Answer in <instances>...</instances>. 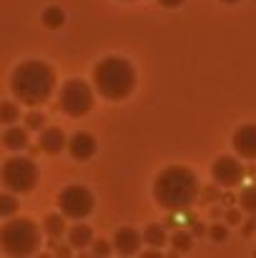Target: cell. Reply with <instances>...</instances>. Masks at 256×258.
Returning a JSON list of instances; mask_svg holds the SVG:
<instances>
[{"instance_id":"obj_1","label":"cell","mask_w":256,"mask_h":258,"mask_svg":"<svg viewBox=\"0 0 256 258\" xmlns=\"http://www.w3.org/2000/svg\"><path fill=\"white\" fill-rule=\"evenodd\" d=\"M153 198L159 201L161 208H166L171 213L188 211L193 206V201L198 198L196 173L183 168V166H169L153 180Z\"/></svg>"},{"instance_id":"obj_2","label":"cell","mask_w":256,"mask_h":258,"mask_svg":"<svg viewBox=\"0 0 256 258\" xmlns=\"http://www.w3.org/2000/svg\"><path fill=\"white\" fill-rule=\"evenodd\" d=\"M10 90L23 105H43L56 90V71L43 60H25L13 71Z\"/></svg>"},{"instance_id":"obj_3","label":"cell","mask_w":256,"mask_h":258,"mask_svg":"<svg viewBox=\"0 0 256 258\" xmlns=\"http://www.w3.org/2000/svg\"><path fill=\"white\" fill-rule=\"evenodd\" d=\"M93 86L106 100H123L136 88V68L118 55H108L93 68Z\"/></svg>"},{"instance_id":"obj_4","label":"cell","mask_w":256,"mask_h":258,"mask_svg":"<svg viewBox=\"0 0 256 258\" xmlns=\"http://www.w3.org/2000/svg\"><path fill=\"white\" fill-rule=\"evenodd\" d=\"M0 246L8 256H33L40 246V226L30 218H10L0 231Z\"/></svg>"},{"instance_id":"obj_5","label":"cell","mask_w":256,"mask_h":258,"mask_svg":"<svg viewBox=\"0 0 256 258\" xmlns=\"http://www.w3.org/2000/svg\"><path fill=\"white\" fill-rule=\"evenodd\" d=\"M38 166L33 158H25V156H13L5 161L3 166V183L8 190L13 193H30L38 183Z\"/></svg>"},{"instance_id":"obj_6","label":"cell","mask_w":256,"mask_h":258,"mask_svg":"<svg viewBox=\"0 0 256 258\" xmlns=\"http://www.w3.org/2000/svg\"><path fill=\"white\" fill-rule=\"evenodd\" d=\"M58 206H61V213L66 218H73V221H83L85 216L93 213V206H95V198L93 193L81 185V183H73L68 188L61 190L58 196Z\"/></svg>"},{"instance_id":"obj_7","label":"cell","mask_w":256,"mask_h":258,"mask_svg":"<svg viewBox=\"0 0 256 258\" xmlns=\"http://www.w3.org/2000/svg\"><path fill=\"white\" fill-rule=\"evenodd\" d=\"M93 108V90L88 83L73 78L61 88V110L71 118H81Z\"/></svg>"},{"instance_id":"obj_8","label":"cell","mask_w":256,"mask_h":258,"mask_svg":"<svg viewBox=\"0 0 256 258\" xmlns=\"http://www.w3.org/2000/svg\"><path fill=\"white\" fill-rule=\"evenodd\" d=\"M211 175H214V180L219 185L234 188V185H239L244 180L246 171H244V166H241L239 158H234V156H219L214 161V166H211Z\"/></svg>"},{"instance_id":"obj_9","label":"cell","mask_w":256,"mask_h":258,"mask_svg":"<svg viewBox=\"0 0 256 258\" xmlns=\"http://www.w3.org/2000/svg\"><path fill=\"white\" fill-rule=\"evenodd\" d=\"M234 151L241 156V158H249L256 161V123H246L241 125L236 133H234Z\"/></svg>"},{"instance_id":"obj_10","label":"cell","mask_w":256,"mask_h":258,"mask_svg":"<svg viewBox=\"0 0 256 258\" xmlns=\"http://www.w3.org/2000/svg\"><path fill=\"white\" fill-rule=\"evenodd\" d=\"M113 246H116V251H118L121 256H133V253H138V248H141V233H138L136 228H131V226H123V228L116 231Z\"/></svg>"},{"instance_id":"obj_11","label":"cell","mask_w":256,"mask_h":258,"mask_svg":"<svg viewBox=\"0 0 256 258\" xmlns=\"http://www.w3.org/2000/svg\"><path fill=\"white\" fill-rule=\"evenodd\" d=\"M68 151H71V156L76 158V161H88V158H93L95 156V151H98V143H95V138L90 136V133H76L71 141H68V146H66Z\"/></svg>"},{"instance_id":"obj_12","label":"cell","mask_w":256,"mask_h":258,"mask_svg":"<svg viewBox=\"0 0 256 258\" xmlns=\"http://www.w3.org/2000/svg\"><path fill=\"white\" fill-rule=\"evenodd\" d=\"M38 146H40V151H43V153L56 156V153H61V151L68 146V141H66V133H63L61 128H43Z\"/></svg>"},{"instance_id":"obj_13","label":"cell","mask_w":256,"mask_h":258,"mask_svg":"<svg viewBox=\"0 0 256 258\" xmlns=\"http://www.w3.org/2000/svg\"><path fill=\"white\" fill-rule=\"evenodd\" d=\"M3 143L5 148L10 151H25L30 146V138H28V128H20V125H10L5 133H3Z\"/></svg>"},{"instance_id":"obj_14","label":"cell","mask_w":256,"mask_h":258,"mask_svg":"<svg viewBox=\"0 0 256 258\" xmlns=\"http://www.w3.org/2000/svg\"><path fill=\"white\" fill-rule=\"evenodd\" d=\"M48 238H53V241H58L63 233H66V216L63 213H50V216H45V221H43V228H40Z\"/></svg>"},{"instance_id":"obj_15","label":"cell","mask_w":256,"mask_h":258,"mask_svg":"<svg viewBox=\"0 0 256 258\" xmlns=\"http://www.w3.org/2000/svg\"><path fill=\"white\" fill-rule=\"evenodd\" d=\"M68 243H71L73 248L90 246V243H93V231H90V226H83V223L71 226V231H68Z\"/></svg>"},{"instance_id":"obj_16","label":"cell","mask_w":256,"mask_h":258,"mask_svg":"<svg viewBox=\"0 0 256 258\" xmlns=\"http://www.w3.org/2000/svg\"><path fill=\"white\" fill-rule=\"evenodd\" d=\"M143 243L146 246H153V248H161V246H166V228L161 226V223H151V226H146L143 228Z\"/></svg>"},{"instance_id":"obj_17","label":"cell","mask_w":256,"mask_h":258,"mask_svg":"<svg viewBox=\"0 0 256 258\" xmlns=\"http://www.w3.org/2000/svg\"><path fill=\"white\" fill-rule=\"evenodd\" d=\"M63 23H66V13H63L58 5H50V8L43 10V25H45L48 30H58Z\"/></svg>"},{"instance_id":"obj_18","label":"cell","mask_w":256,"mask_h":258,"mask_svg":"<svg viewBox=\"0 0 256 258\" xmlns=\"http://www.w3.org/2000/svg\"><path fill=\"white\" fill-rule=\"evenodd\" d=\"M239 208L249 216H256V185H246L239 193Z\"/></svg>"},{"instance_id":"obj_19","label":"cell","mask_w":256,"mask_h":258,"mask_svg":"<svg viewBox=\"0 0 256 258\" xmlns=\"http://www.w3.org/2000/svg\"><path fill=\"white\" fill-rule=\"evenodd\" d=\"M18 118H20V110H18L15 103H10V100L0 103V123L13 125V123H18Z\"/></svg>"},{"instance_id":"obj_20","label":"cell","mask_w":256,"mask_h":258,"mask_svg":"<svg viewBox=\"0 0 256 258\" xmlns=\"http://www.w3.org/2000/svg\"><path fill=\"white\" fill-rule=\"evenodd\" d=\"M15 211H18V198H15V193L10 190V193H3L0 196V216L3 218H10V216H15Z\"/></svg>"},{"instance_id":"obj_21","label":"cell","mask_w":256,"mask_h":258,"mask_svg":"<svg viewBox=\"0 0 256 258\" xmlns=\"http://www.w3.org/2000/svg\"><path fill=\"white\" fill-rule=\"evenodd\" d=\"M25 128H28V131H43V128H45V115H43L40 110H30V113L25 115Z\"/></svg>"},{"instance_id":"obj_22","label":"cell","mask_w":256,"mask_h":258,"mask_svg":"<svg viewBox=\"0 0 256 258\" xmlns=\"http://www.w3.org/2000/svg\"><path fill=\"white\" fill-rule=\"evenodd\" d=\"M171 246H173L176 251H188V248H191V233L176 231V233L171 236Z\"/></svg>"},{"instance_id":"obj_23","label":"cell","mask_w":256,"mask_h":258,"mask_svg":"<svg viewBox=\"0 0 256 258\" xmlns=\"http://www.w3.org/2000/svg\"><path fill=\"white\" fill-rule=\"evenodd\" d=\"M209 236H211L216 243H221V241H226V236H229V228H226L224 223H214V226L209 228Z\"/></svg>"},{"instance_id":"obj_24","label":"cell","mask_w":256,"mask_h":258,"mask_svg":"<svg viewBox=\"0 0 256 258\" xmlns=\"http://www.w3.org/2000/svg\"><path fill=\"white\" fill-rule=\"evenodd\" d=\"M93 253H95V256H108V253H111V243H106L103 238L93 241Z\"/></svg>"},{"instance_id":"obj_25","label":"cell","mask_w":256,"mask_h":258,"mask_svg":"<svg viewBox=\"0 0 256 258\" xmlns=\"http://www.w3.org/2000/svg\"><path fill=\"white\" fill-rule=\"evenodd\" d=\"M226 223H229V226L241 223V208H231V211H226Z\"/></svg>"},{"instance_id":"obj_26","label":"cell","mask_w":256,"mask_h":258,"mask_svg":"<svg viewBox=\"0 0 256 258\" xmlns=\"http://www.w3.org/2000/svg\"><path fill=\"white\" fill-rule=\"evenodd\" d=\"M254 231H256V216H251V218L246 221V226H244V233H246V236H251Z\"/></svg>"},{"instance_id":"obj_27","label":"cell","mask_w":256,"mask_h":258,"mask_svg":"<svg viewBox=\"0 0 256 258\" xmlns=\"http://www.w3.org/2000/svg\"><path fill=\"white\" fill-rule=\"evenodd\" d=\"M159 3H161L164 8H178V5H181L183 0H159Z\"/></svg>"},{"instance_id":"obj_28","label":"cell","mask_w":256,"mask_h":258,"mask_svg":"<svg viewBox=\"0 0 256 258\" xmlns=\"http://www.w3.org/2000/svg\"><path fill=\"white\" fill-rule=\"evenodd\" d=\"M193 233L201 236V233H203V226H201V223H193Z\"/></svg>"},{"instance_id":"obj_29","label":"cell","mask_w":256,"mask_h":258,"mask_svg":"<svg viewBox=\"0 0 256 258\" xmlns=\"http://www.w3.org/2000/svg\"><path fill=\"white\" fill-rule=\"evenodd\" d=\"M159 256H161L159 251H148V253H143V258H159Z\"/></svg>"},{"instance_id":"obj_30","label":"cell","mask_w":256,"mask_h":258,"mask_svg":"<svg viewBox=\"0 0 256 258\" xmlns=\"http://www.w3.org/2000/svg\"><path fill=\"white\" fill-rule=\"evenodd\" d=\"M221 3H229V5H234V3H239V0H221Z\"/></svg>"}]
</instances>
